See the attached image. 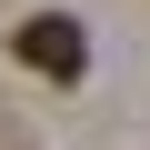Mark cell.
I'll list each match as a JSON object with an SVG mask.
<instances>
[{
  "label": "cell",
  "instance_id": "obj_1",
  "mask_svg": "<svg viewBox=\"0 0 150 150\" xmlns=\"http://www.w3.org/2000/svg\"><path fill=\"white\" fill-rule=\"evenodd\" d=\"M10 50H20L30 70H50V80H80V70H90V40H80V20H70V10L20 20V30H10Z\"/></svg>",
  "mask_w": 150,
  "mask_h": 150
}]
</instances>
